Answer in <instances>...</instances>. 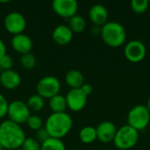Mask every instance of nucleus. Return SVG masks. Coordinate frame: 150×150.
<instances>
[{
    "label": "nucleus",
    "mask_w": 150,
    "mask_h": 150,
    "mask_svg": "<svg viewBox=\"0 0 150 150\" xmlns=\"http://www.w3.org/2000/svg\"><path fill=\"white\" fill-rule=\"evenodd\" d=\"M139 141V132L126 125L117 130L113 143L117 149L120 150H127L134 148Z\"/></svg>",
    "instance_id": "obj_4"
},
{
    "label": "nucleus",
    "mask_w": 150,
    "mask_h": 150,
    "mask_svg": "<svg viewBox=\"0 0 150 150\" xmlns=\"http://www.w3.org/2000/svg\"><path fill=\"white\" fill-rule=\"evenodd\" d=\"M118 128L115 124L111 121H103L96 127L97 139L103 143H109L113 142Z\"/></svg>",
    "instance_id": "obj_12"
},
{
    "label": "nucleus",
    "mask_w": 150,
    "mask_h": 150,
    "mask_svg": "<svg viewBox=\"0 0 150 150\" xmlns=\"http://www.w3.org/2000/svg\"><path fill=\"white\" fill-rule=\"evenodd\" d=\"M44 105V98L38 94L32 95L26 102V105L28 106L30 112H40L43 109Z\"/></svg>",
    "instance_id": "obj_21"
},
{
    "label": "nucleus",
    "mask_w": 150,
    "mask_h": 150,
    "mask_svg": "<svg viewBox=\"0 0 150 150\" xmlns=\"http://www.w3.org/2000/svg\"><path fill=\"white\" fill-rule=\"evenodd\" d=\"M100 35L104 42L112 47H119L124 44L127 38L125 27L119 22L108 21L101 27Z\"/></svg>",
    "instance_id": "obj_3"
},
{
    "label": "nucleus",
    "mask_w": 150,
    "mask_h": 150,
    "mask_svg": "<svg viewBox=\"0 0 150 150\" xmlns=\"http://www.w3.org/2000/svg\"><path fill=\"white\" fill-rule=\"evenodd\" d=\"M146 53L147 49L144 43L138 40L129 41L124 48L125 56L131 62H142L145 58Z\"/></svg>",
    "instance_id": "obj_9"
},
{
    "label": "nucleus",
    "mask_w": 150,
    "mask_h": 150,
    "mask_svg": "<svg viewBox=\"0 0 150 150\" xmlns=\"http://www.w3.org/2000/svg\"><path fill=\"white\" fill-rule=\"evenodd\" d=\"M72 127L73 120L67 112L52 113L47 117L45 122V128L50 137L60 140L70 132Z\"/></svg>",
    "instance_id": "obj_2"
},
{
    "label": "nucleus",
    "mask_w": 150,
    "mask_h": 150,
    "mask_svg": "<svg viewBox=\"0 0 150 150\" xmlns=\"http://www.w3.org/2000/svg\"><path fill=\"white\" fill-rule=\"evenodd\" d=\"M65 82L71 89H80L84 83V77L79 70L70 69L66 73Z\"/></svg>",
    "instance_id": "obj_17"
},
{
    "label": "nucleus",
    "mask_w": 150,
    "mask_h": 150,
    "mask_svg": "<svg viewBox=\"0 0 150 150\" xmlns=\"http://www.w3.org/2000/svg\"><path fill=\"white\" fill-rule=\"evenodd\" d=\"M40 150H66V148L62 140L50 137L41 144Z\"/></svg>",
    "instance_id": "obj_22"
},
{
    "label": "nucleus",
    "mask_w": 150,
    "mask_h": 150,
    "mask_svg": "<svg viewBox=\"0 0 150 150\" xmlns=\"http://www.w3.org/2000/svg\"><path fill=\"white\" fill-rule=\"evenodd\" d=\"M81 90L83 91V93L88 97V96H90L91 93H92V91H93V87L91 86V84H90V83H83V86L81 87Z\"/></svg>",
    "instance_id": "obj_30"
},
{
    "label": "nucleus",
    "mask_w": 150,
    "mask_h": 150,
    "mask_svg": "<svg viewBox=\"0 0 150 150\" xmlns=\"http://www.w3.org/2000/svg\"><path fill=\"white\" fill-rule=\"evenodd\" d=\"M4 54H6V47H5V44L3 41V40L0 38V59Z\"/></svg>",
    "instance_id": "obj_31"
},
{
    "label": "nucleus",
    "mask_w": 150,
    "mask_h": 150,
    "mask_svg": "<svg viewBox=\"0 0 150 150\" xmlns=\"http://www.w3.org/2000/svg\"><path fill=\"white\" fill-rule=\"evenodd\" d=\"M2 71H3V70H2V69H1V68H0V74L2 73Z\"/></svg>",
    "instance_id": "obj_35"
},
{
    "label": "nucleus",
    "mask_w": 150,
    "mask_h": 150,
    "mask_svg": "<svg viewBox=\"0 0 150 150\" xmlns=\"http://www.w3.org/2000/svg\"><path fill=\"white\" fill-rule=\"evenodd\" d=\"M41 144L35 139V138H25L24 141L21 149L22 150H40Z\"/></svg>",
    "instance_id": "obj_26"
},
{
    "label": "nucleus",
    "mask_w": 150,
    "mask_h": 150,
    "mask_svg": "<svg viewBox=\"0 0 150 150\" xmlns=\"http://www.w3.org/2000/svg\"><path fill=\"white\" fill-rule=\"evenodd\" d=\"M149 4H150V1H149Z\"/></svg>",
    "instance_id": "obj_36"
},
{
    "label": "nucleus",
    "mask_w": 150,
    "mask_h": 150,
    "mask_svg": "<svg viewBox=\"0 0 150 150\" xmlns=\"http://www.w3.org/2000/svg\"><path fill=\"white\" fill-rule=\"evenodd\" d=\"M108 17L109 14L107 9L100 4L92 5L89 11V18L94 25L102 27L108 22Z\"/></svg>",
    "instance_id": "obj_14"
},
{
    "label": "nucleus",
    "mask_w": 150,
    "mask_h": 150,
    "mask_svg": "<svg viewBox=\"0 0 150 150\" xmlns=\"http://www.w3.org/2000/svg\"><path fill=\"white\" fill-rule=\"evenodd\" d=\"M20 64L25 69L31 70L36 65V58L32 53L22 54L20 57Z\"/></svg>",
    "instance_id": "obj_23"
},
{
    "label": "nucleus",
    "mask_w": 150,
    "mask_h": 150,
    "mask_svg": "<svg viewBox=\"0 0 150 150\" xmlns=\"http://www.w3.org/2000/svg\"><path fill=\"white\" fill-rule=\"evenodd\" d=\"M149 6V0H133L131 2V8L132 10L138 14L145 12Z\"/></svg>",
    "instance_id": "obj_24"
},
{
    "label": "nucleus",
    "mask_w": 150,
    "mask_h": 150,
    "mask_svg": "<svg viewBox=\"0 0 150 150\" xmlns=\"http://www.w3.org/2000/svg\"><path fill=\"white\" fill-rule=\"evenodd\" d=\"M14 65V62L12 57L6 54H4L1 59H0V68L1 69L4 70H9V69H12V67Z\"/></svg>",
    "instance_id": "obj_27"
},
{
    "label": "nucleus",
    "mask_w": 150,
    "mask_h": 150,
    "mask_svg": "<svg viewBox=\"0 0 150 150\" xmlns=\"http://www.w3.org/2000/svg\"><path fill=\"white\" fill-rule=\"evenodd\" d=\"M9 103L5 97L0 93V119H3L7 115V110H8Z\"/></svg>",
    "instance_id": "obj_29"
},
{
    "label": "nucleus",
    "mask_w": 150,
    "mask_h": 150,
    "mask_svg": "<svg viewBox=\"0 0 150 150\" xmlns=\"http://www.w3.org/2000/svg\"><path fill=\"white\" fill-rule=\"evenodd\" d=\"M0 83L7 90H14L20 85L21 76L13 69L4 70L0 74Z\"/></svg>",
    "instance_id": "obj_16"
},
{
    "label": "nucleus",
    "mask_w": 150,
    "mask_h": 150,
    "mask_svg": "<svg viewBox=\"0 0 150 150\" xmlns=\"http://www.w3.org/2000/svg\"><path fill=\"white\" fill-rule=\"evenodd\" d=\"M127 122V125L138 132L144 130L150 123V113L146 105H137L134 106L128 112Z\"/></svg>",
    "instance_id": "obj_5"
},
{
    "label": "nucleus",
    "mask_w": 150,
    "mask_h": 150,
    "mask_svg": "<svg viewBox=\"0 0 150 150\" xmlns=\"http://www.w3.org/2000/svg\"><path fill=\"white\" fill-rule=\"evenodd\" d=\"M25 138V134L20 125L9 120H4L0 124V142L4 149H18L21 148Z\"/></svg>",
    "instance_id": "obj_1"
},
{
    "label": "nucleus",
    "mask_w": 150,
    "mask_h": 150,
    "mask_svg": "<svg viewBox=\"0 0 150 150\" xmlns=\"http://www.w3.org/2000/svg\"><path fill=\"white\" fill-rule=\"evenodd\" d=\"M91 33L93 34V35H98V33L100 34V33H101V27L100 26H98V25H93L92 27H91Z\"/></svg>",
    "instance_id": "obj_32"
},
{
    "label": "nucleus",
    "mask_w": 150,
    "mask_h": 150,
    "mask_svg": "<svg viewBox=\"0 0 150 150\" xmlns=\"http://www.w3.org/2000/svg\"><path fill=\"white\" fill-rule=\"evenodd\" d=\"M79 139L84 144L93 143L96 140H98L96 128L91 126L83 127L79 132Z\"/></svg>",
    "instance_id": "obj_19"
},
{
    "label": "nucleus",
    "mask_w": 150,
    "mask_h": 150,
    "mask_svg": "<svg viewBox=\"0 0 150 150\" xmlns=\"http://www.w3.org/2000/svg\"><path fill=\"white\" fill-rule=\"evenodd\" d=\"M26 125L28 126V127L33 131H38L39 129H40L42 127L43 125V121L41 120V118L38 115H30V117L28 118L27 121H26Z\"/></svg>",
    "instance_id": "obj_25"
},
{
    "label": "nucleus",
    "mask_w": 150,
    "mask_h": 150,
    "mask_svg": "<svg viewBox=\"0 0 150 150\" xmlns=\"http://www.w3.org/2000/svg\"><path fill=\"white\" fill-rule=\"evenodd\" d=\"M61 90V83L54 76H47L42 77L36 85L37 94L44 99H50L54 96L59 94Z\"/></svg>",
    "instance_id": "obj_6"
},
{
    "label": "nucleus",
    "mask_w": 150,
    "mask_h": 150,
    "mask_svg": "<svg viewBox=\"0 0 150 150\" xmlns=\"http://www.w3.org/2000/svg\"><path fill=\"white\" fill-rule=\"evenodd\" d=\"M146 107H147V109L149 110V113H150V97L149 98V99H148V102H147V105H146Z\"/></svg>",
    "instance_id": "obj_33"
},
{
    "label": "nucleus",
    "mask_w": 150,
    "mask_h": 150,
    "mask_svg": "<svg viewBox=\"0 0 150 150\" xmlns=\"http://www.w3.org/2000/svg\"><path fill=\"white\" fill-rule=\"evenodd\" d=\"M69 27L71 29L73 33H82L86 28V21L83 17L76 14L69 18Z\"/></svg>",
    "instance_id": "obj_20"
},
{
    "label": "nucleus",
    "mask_w": 150,
    "mask_h": 150,
    "mask_svg": "<svg viewBox=\"0 0 150 150\" xmlns=\"http://www.w3.org/2000/svg\"><path fill=\"white\" fill-rule=\"evenodd\" d=\"M52 8L58 16L69 19L76 15L78 4L76 0H54Z\"/></svg>",
    "instance_id": "obj_10"
},
{
    "label": "nucleus",
    "mask_w": 150,
    "mask_h": 150,
    "mask_svg": "<svg viewBox=\"0 0 150 150\" xmlns=\"http://www.w3.org/2000/svg\"><path fill=\"white\" fill-rule=\"evenodd\" d=\"M49 107L53 113L65 112L67 107V102L64 96L57 94L49 99Z\"/></svg>",
    "instance_id": "obj_18"
},
{
    "label": "nucleus",
    "mask_w": 150,
    "mask_h": 150,
    "mask_svg": "<svg viewBox=\"0 0 150 150\" xmlns=\"http://www.w3.org/2000/svg\"><path fill=\"white\" fill-rule=\"evenodd\" d=\"M11 44L12 48L21 55L27 53H31V50L33 48L32 39L24 33L14 35L11 40Z\"/></svg>",
    "instance_id": "obj_13"
},
{
    "label": "nucleus",
    "mask_w": 150,
    "mask_h": 150,
    "mask_svg": "<svg viewBox=\"0 0 150 150\" xmlns=\"http://www.w3.org/2000/svg\"><path fill=\"white\" fill-rule=\"evenodd\" d=\"M4 25L5 30L14 36L23 33L26 27V20L22 13L18 11H11L5 16Z\"/></svg>",
    "instance_id": "obj_8"
},
{
    "label": "nucleus",
    "mask_w": 150,
    "mask_h": 150,
    "mask_svg": "<svg viewBox=\"0 0 150 150\" xmlns=\"http://www.w3.org/2000/svg\"><path fill=\"white\" fill-rule=\"evenodd\" d=\"M3 149H4V148H3V146H2V144H1V142H0V150Z\"/></svg>",
    "instance_id": "obj_34"
},
{
    "label": "nucleus",
    "mask_w": 150,
    "mask_h": 150,
    "mask_svg": "<svg viewBox=\"0 0 150 150\" xmlns=\"http://www.w3.org/2000/svg\"><path fill=\"white\" fill-rule=\"evenodd\" d=\"M52 38L56 44L60 46H65L71 42L73 39V32L69 25H59L54 29Z\"/></svg>",
    "instance_id": "obj_15"
},
{
    "label": "nucleus",
    "mask_w": 150,
    "mask_h": 150,
    "mask_svg": "<svg viewBox=\"0 0 150 150\" xmlns=\"http://www.w3.org/2000/svg\"><path fill=\"white\" fill-rule=\"evenodd\" d=\"M30 115L31 112L26 105V103H24L21 100H14L9 103L7 110L9 120L18 125H21L26 123Z\"/></svg>",
    "instance_id": "obj_7"
},
{
    "label": "nucleus",
    "mask_w": 150,
    "mask_h": 150,
    "mask_svg": "<svg viewBox=\"0 0 150 150\" xmlns=\"http://www.w3.org/2000/svg\"><path fill=\"white\" fill-rule=\"evenodd\" d=\"M50 138V135L48 134V132L47 131V129L44 127H41L40 129H39L38 131H36V140L42 144L43 142H45L46 141H47Z\"/></svg>",
    "instance_id": "obj_28"
},
{
    "label": "nucleus",
    "mask_w": 150,
    "mask_h": 150,
    "mask_svg": "<svg viewBox=\"0 0 150 150\" xmlns=\"http://www.w3.org/2000/svg\"><path fill=\"white\" fill-rule=\"evenodd\" d=\"M87 96L80 89H70L65 96L67 107L72 112H80L87 103Z\"/></svg>",
    "instance_id": "obj_11"
}]
</instances>
